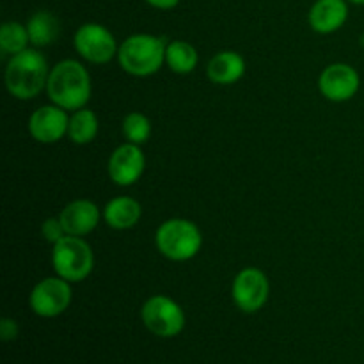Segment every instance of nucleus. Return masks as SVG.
<instances>
[{
	"label": "nucleus",
	"instance_id": "obj_1",
	"mask_svg": "<svg viewBox=\"0 0 364 364\" xmlns=\"http://www.w3.org/2000/svg\"><path fill=\"white\" fill-rule=\"evenodd\" d=\"M91 75L82 63L64 59L50 70L46 95L50 102L64 110L84 109L91 100Z\"/></svg>",
	"mask_w": 364,
	"mask_h": 364
},
{
	"label": "nucleus",
	"instance_id": "obj_2",
	"mask_svg": "<svg viewBox=\"0 0 364 364\" xmlns=\"http://www.w3.org/2000/svg\"><path fill=\"white\" fill-rule=\"evenodd\" d=\"M48 63L38 48H27L11 55L6 66V87L16 100H32L46 91L50 77Z\"/></svg>",
	"mask_w": 364,
	"mask_h": 364
},
{
	"label": "nucleus",
	"instance_id": "obj_3",
	"mask_svg": "<svg viewBox=\"0 0 364 364\" xmlns=\"http://www.w3.org/2000/svg\"><path fill=\"white\" fill-rule=\"evenodd\" d=\"M167 41L153 34H132L117 50V63L132 77H151L166 64Z\"/></svg>",
	"mask_w": 364,
	"mask_h": 364
},
{
	"label": "nucleus",
	"instance_id": "obj_4",
	"mask_svg": "<svg viewBox=\"0 0 364 364\" xmlns=\"http://www.w3.org/2000/svg\"><path fill=\"white\" fill-rule=\"evenodd\" d=\"M155 245L164 258L171 262H188L203 247V235L198 224L174 217L164 220L155 233Z\"/></svg>",
	"mask_w": 364,
	"mask_h": 364
},
{
	"label": "nucleus",
	"instance_id": "obj_5",
	"mask_svg": "<svg viewBox=\"0 0 364 364\" xmlns=\"http://www.w3.org/2000/svg\"><path fill=\"white\" fill-rule=\"evenodd\" d=\"M52 267L55 276L73 283L87 279L95 269V252L84 237L66 235L52 245Z\"/></svg>",
	"mask_w": 364,
	"mask_h": 364
},
{
	"label": "nucleus",
	"instance_id": "obj_6",
	"mask_svg": "<svg viewBox=\"0 0 364 364\" xmlns=\"http://www.w3.org/2000/svg\"><path fill=\"white\" fill-rule=\"evenodd\" d=\"M141 318L146 329L159 338H174L183 331L185 313L167 295H153L142 304Z\"/></svg>",
	"mask_w": 364,
	"mask_h": 364
},
{
	"label": "nucleus",
	"instance_id": "obj_7",
	"mask_svg": "<svg viewBox=\"0 0 364 364\" xmlns=\"http://www.w3.org/2000/svg\"><path fill=\"white\" fill-rule=\"evenodd\" d=\"M73 46L78 55L91 64L110 63L119 50L112 32L100 23L80 25L75 32Z\"/></svg>",
	"mask_w": 364,
	"mask_h": 364
},
{
	"label": "nucleus",
	"instance_id": "obj_8",
	"mask_svg": "<svg viewBox=\"0 0 364 364\" xmlns=\"http://www.w3.org/2000/svg\"><path fill=\"white\" fill-rule=\"evenodd\" d=\"M71 299H73V290H71L70 281L52 276L36 283L28 295V304L38 316L53 318V316L63 315L70 308Z\"/></svg>",
	"mask_w": 364,
	"mask_h": 364
},
{
	"label": "nucleus",
	"instance_id": "obj_9",
	"mask_svg": "<svg viewBox=\"0 0 364 364\" xmlns=\"http://www.w3.org/2000/svg\"><path fill=\"white\" fill-rule=\"evenodd\" d=\"M233 302L240 311L256 313L267 304L270 295V281L263 270L245 267L235 276L231 284Z\"/></svg>",
	"mask_w": 364,
	"mask_h": 364
},
{
	"label": "nucleus",
	"instance_id": "obj_10",
	"mask_svg": "<svg viewBox=\"0 0 364 364\" xmlns=\"http://www.w3.org/2000/svg\"><path fill=\"white\" fill-rule=\"evenodd\" d=\"M361 87V77L358 70L347 63L329 64L318 77V89L329 102L343 103L354 98Z\"/></svg>",
	"mask_w": 364,
	"mask_h": 364
},
{
	"label": "nucleus",
	"instance_id": "obj_11",
	"mask_svg": "<svg viewBox=\"0 0 364 364\" xmlns=\"http://www.w3.org/2000/svg\"><path fill=\"white\" fill-rule=\"evenodd\" d=\"M144 153H142L141 146L132 144V142L117 146L112 155L109 156V164H107L109 178L119 187H130V185L137 183L144 174Z\"/></svg>",
	"mask_w": 364,
	"mask_h": 364
},
{
	"label": "nucleus",
	"instance_id": "obj_12",
	"mask_svg": "<svg viewBox=\"0 0 364 364\" xmlns=\"http://www.w3.org/2000/svg\"><path fill=\"white\" fill-rule=\"evenodd\" d=\"M68 127H70L68 110L60 109L55 103L36 109L28 117L27 124L31 137L41 144L59 142L64 135H68Z\"/></svg>",
	"mask_w": 364,
	"mask_h": 364
},
{
	"label": "nucleus",
	"instance_id": "obj_13",
	"mask_svg": "<svg viewBox=\"0 0 364 364\" xmlns=\"http://www.w3.org/2000/svg\"><path fill=\"white\" fill-rule=\"evenodd\" d=\"M100 217H103V213H100L96 203L89 201V199H75V201L68 203L59 213V219L66 233L73 235V237H85V235L92 233L100 224Z\"/></svg>",
	"mask_w": 364,
	"mask_h": 364
},
{
	"label": "nucleus",
	"instance_id": "obj_14",
	"mask_svg": "<svg viewBox=\"0 0 364 364\" xmlns=\"http://www.w3.org/2000/svg\"><path fill=\"white\" fill-rule=\"evenodd\" d=\"M347 0H316L309 9L308 23L316 34H333L347 23Z\"/></svg>",
	"mask_w": 364,
	"mask_h": 364
},
{
	"label": "nucleus",
	"instance_id": "obj_15",
	"mask_svg": "<svg viewBox=\"0 0 364 364\" xmlns=\"http://www.w3.org/2000/svg\"><path fill=\"white\" fill-rule=\"evenodd\" d=\"M245 75V59L235 50L217 52L206 64V77L217 85L237 84Z\"/></svg>",
	"mask_w": 364,
	"mask_h": 364
},
{
	"label": "nucleus",
	"instance_id": "obj_16",
	"mask_svg": "<svg viewBox=\"0 0 364 364\" xmlns=\"http://www.w3.org/2000/svg\"><path fill=\"white\" fill-rule=\"evenodd\" d=\"M102 213L107 226L117 231H124L137 226L142 217V206L137 199L130 198V196H119V198L110 199Z\"/></svg>",
	"mask_w": 364,
	"mask_h": 364
},
{
	"label": "nucleus",
	"instance_id": "obj_17",
	"mask_svg": "<svg viewBox=\"0 0 364 364\" xmlns=\"http://www.w3.org/2000/svg\"><path fill=\"white\" fill-rule=\"evenodd\" d=\"M25 25H27L31 45H34L36 48H43V46L52 45V43L59 38V20H57L55 14H52L50 11H36V13L28 18Z\"/></svg>",
	"mask_w": 364,
	"mask_h": 364
},
{
	"label": "nucleus",
	"instance_id": "obj_18",
	"mask_svg": "<svg viewBox=\"0 0 364 364\" xmlns=\"http://www.w3.org/2000/svg\"><path fill=\"white\" fill-rule=\"evenodd\" d=\"M100 132V121L95 110L78 109L73 110L70 116V127H68V137L71 142L78 146H85L96 139Z\"/></svg>",
	"mask_w": 364,
	"mask_h": 364
},
{
	"label": "nucleus",
	"instance_id": "obj_19",
	"mask_svg": "<svg viewBox=\"0 0 364 364\" xmlns=\"http://www.w3.org/2000/svg\"><path fill=\"white\" fill-rule=\"evenodd\" d=\"M199 53L194 45L183 39H174L167 43L166 64L171 71L178 75H188L198 68Z\"/></svg>",
	"mask_w": 364,
	"mask_h": 364
},
{
	"label": "nucleus",
	"instance_id": "obj_20",
	"mask_svg": "<svg viewBox=\"0 0 364 364\" xmlns=\"http://www.w3.org/2000/svg\"><path fill=\"white\" fill-rule=\"evenodd\" d=\"M28 38L27 25L20 23V21H6V23L0 27V50L4 53H20L23 50L28 48Z\"/></svg>",
	"mask_w": 364,
	"mask_h": 364
},
{
	"label": "nucleus",
	"instance_id": "obj_21",
	"mask_svg": "<svg viewBox=\"0 0 364 364\" xmlns=\"http://www.w3.org/2000/svg\"><path fill=\"white\" fill-rule=\"evenodd\" d=\"M121 130H123V137L127 139V142L142 146L149 141L153 128L151 121H149L144 114L130 112L124 116Z\"/></svg>",
	"mask_w": 364,
	"mask_h": 364
},
{
	"label": "nucleus",
	"instance_id": "obj_22",
	"mask_svg": "<svg viewBox=\"0 0 364 364\" xmlns=\"http://www.w3.org/2000/svg\"><path fill=\"white\" fill-rule=\"evenodd\" d=\"M41 235L43 238H45L46 242H50V244H57V242L60 240V238L66 237V230H64L63 223H60L59 217H50V219H46L45 223L41 224Z\"/></svg>",
	"mask_w": 364,
	"mask_h": 364
},
{
	"label": "nucleus",
	"instance_id": "obj_23",
	"mask_svg": "<svg viewBox=\"0 0 364 364\" xmlns=\"http://www.w3.org/2000/svg\"><path fill=\"white\" fill-rule=\"evenodd\" d=\"M18 322L13 318H2L0 320V338L4 341L16 340L18 338Z\"/></svg>",
	"mask_w": 364,
	"mask_h": 364
},
{
	"label": "nucleus",
	"instance_id": "obj_24",
	"mask_svg": "<svg viewBox=\"0 0 364 364\" xmlns=\"http://www.w3.org/2000/svg\"><path fill=\"white\" fill-rule=\"evenodd\" d=\"M146 2H148L151 7H155V9L169 11V9H174V7L180 4V0H146Z\"/></svg>",
	"mask_w": 364,
	"mask_h": 364
},
{
	"label": "nucleus",
	"instance_id": "obj_25",
	"mask_svg": "<svg viewBox=\"0 0 364 364\" xmlns=\"http://www.w3.org/2000/svg\"><path fill=\"white\" fill-rule=\"evenodd\" d=\"M347 2L355 4V6H364V0H347Z\"/></svg>",
	"mask_w": 364,
	"mask_h": 364
},
{
	"label": "nucleus",
	"instance_id": "obj_26",
	"mask_svg": "<svg viewBox=\"0 0 364 364\" xmlns=\"http://www.w3.org/2000/svg\"><path fill=\"white\" fill-rule=\"evenodd\" d=\"M361 45H363V46H364V34H363V36H361Z\"/></svg>",
	"mask_w": 364,
	"mask_h": 364
}]
</instances>
